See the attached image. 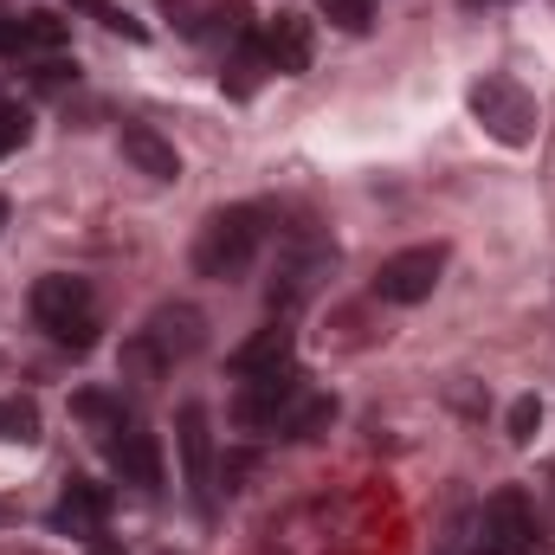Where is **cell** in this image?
I'll return each instance as SVG.
<instances>
[{"mask_svg":"<svg viewBox=\"0 0 555 555\" xmlns=\"http://www.w3.org/2000/svg\"><path fill=\"white\" fill-rule=\"evenodd\" d=\"M266 246V207H220L207 214V227L194 233V272L201 278H240Z\"/></svg>","mask_w":555,"mask_h":555,"instance_id":"6da1fadb","label":"cell"},{"mask_svg":"<svg viewBox=\"0 0 555 555\" xmlns=\"http://www.w3.org/2000/svg\"><path fill=\"white\" fill-rule=\"evenodd\" d=\"M33 317H39V330L59 343V349H72V356H85L91 343H98V297H91V284L72 272H46L33 284Z\"/></svg>","mask_w":555,"mask_h":555,"instance_id":"7a4b0ae2","label":"cell"},{"mask_svg":"<svg viewBox=\"0 0 555 555\" xmlns=\"http://www.w3.org/2000/svg\"><path fill=\"white\" fill-rule=\"evenodd\" d=\"M465 104H472V117H478V130L491 142H504V149H530L537 142V98L517 85V78H504V72H485L472 91H465Z\"/></svg>","mask_w":555,"mask_h":555,"instance_id":"3957f363","label":"cell"},{"mask_svg":"<svg viewBox=\"0 0 555 555\" xmlns=\"http://www.w3.org/2000/svg\"><path fill=\"white\" fill-rule=\"evenodd\" d=\"M336 278V246L323 240V233H297L284 253H278L272 266V284H266V304H272V317H291V310H304L323 284Z\"/></svg>","mask_w":555,"mask_h":555,"instance_id":"277c9868","label":"cell"},{"mask_svg":"<svg viewBox=\"0 0 555 555\" xmlns=\"http://www.w3.org/2000/svg\"><path fill=\"white\" fill-rule=\"evenodd\" d=\"M478 530H485V555H550V537L537 524V504L517 485H504V491L485 498Z\"/></svg>","mask_w":555,"mask_h":555,"instance_id":"5b68a950","label":"cell"},{"mask_svg":"<svg viewBox=\"0 0 555 555\" xmlns=\"http://www.w3.org/2000/svg\"><path fill=\"white\" fill-rule=\"evenodd\" d=\"M304 395H310V388H304L297 369L259 375V382H246V388L233 395V426H240V433H278V439H284V426L297 420Z\"/></svg>","mask_w":555,"mask_h":555,"instance_id":"8992f818","label":"cell"},{"mask_svg":"<svg viewBox=\"0 0 555 555\" xmlns=\"http://www.w3.org/2000/svg\"><path fill=\"white\" fill-rule=\"evenodd\" d=\"M336 524H343V504H297V511H284L266 524V555H330L336 550Z\"/></svg>","mask_w":555,"mask_h":555,"instance_id":"52a82bcc","label":"cell"},{"mask_svg":"<svg viewBox=\"0 0 555 555\" xmlns=\"http://www.w3.org/2000/svg\"><path fill=\"white\" fill-rule=\"evenodd\" d=\"M175 446H181V485H188L194 511H214V433H207V408L201 401H181Z\"/></svg>","mask_w":555,"mask_h":555,"instance_id":"ba28073f","label":"cell"},{"mask_svg":"<svg viewBox=\"0 0 555 555\" xmlns=\"http://www.w3.org/2000/svg\"><path fill=\"white\" fill-rule=\"evenodd\" d=\"M439 272H446V246H408L375 272V297L382 304H426L439 291Z\"/></svg>","mask_w":555,"mask_h":555,"instance_id":"9c48e42d","label":"cell"},{"mask_svg":"<svg viewBox=\"0 0 555 555\" xmlns=\"http://www.w3.org/2000/svg\"><path fill=\"white\" fill-rule=\"evenodd\" d=\"M137 336L155 349L162 369H175V362H188V356L207 343V317H201L194 304H162V310H149V323H142Z\"/></svg>","mask_w":555,"mask_h":555,"instance_id":"30bf717a","label":"cell"},{"mask_svg":"<svg viewBox=\"0 0 555 555\" xmlns=\"http://www.w3.org/2000/svg\"><path fill=\"white\" fill-rule=\"evenodd\" d=\"M111 465H117L124 485H137V491H162V439H155L142 420H124V426L111 433Z\"/></svg>","mask_w":555,"mask_h":555,"instance_id":"8fae6325","label":"cell"},{"mask_svg":"<svg viewBox=\"0 0 555 555\" xmlns=\"http://www.w3.org/2000/svg\"><path fill=\"white\" fill-rule=\"evenodd\" d=\"M259 39H266V65H272L278 78H304L310 59H317V33H310L304 13H272Z\"/></svg>","mask_w":555,"mask_h":555,"instance_id":"7c38bea8","label":"cell"},{"mask_svg":"<svg viewBox=\"0 0 555 555\" xmlns=\"http://www.w3.org/2000/svg\"><path fill=\"white\" fill-rule=\"evenodd\" d=\"M104 517H111V491L91 478H65V498L52 504V530L91 543V537H104Z\"/></svg>","mask_w":555,"mask_h":555,"instance_id":"4fadbf2b","label":"cell"},{"mask_svg":"<svg viewBox=\"0 0 555 555\" xmlns=\"http://www.w3.org/2000/svg\"><path fill=\"white\" fill-rule=\"evenodd\" d=\"M291 356H297V330L278 317V323L253 330V336L233 349V375H240V382H259V375H278V369H291Z\"/></svg>","mask_w":555,"mask_h":555,"instance_id":"5bb4252c","label":"cell"},{"mask_svg":"<svg viewBox=\"0 0 555 555\" xmlns=\"http://www.w3.org/2000/svg\"><path fill=\"white\" fill-rule=\"evenodd\" d=\"M59 46H65L59 13H7L0 20V59H33V52H59Z\"/></svg>","mask_w":555,"mask_h":555,"instance_id":"9a60e30c","label":"cell"},{"mask_svg":"<svg viewBox=\"0 0 555 555\" xmlns=\"http://www.w3.org/2000/svg\"><path fill=\"white\" fill-rule=\"evenodd\" d=\"M124 155H130V168L149 175V181H181L175 142L162 137V130H149V124H124Z\"/></svg>","mask_w":555,"mask_h":555,"instance_id":"2e32d148","label":"cell"},{"mask_svg":"<svg viewBox=\"0 0 555 555\" xmlns=\"http://www.w3.org/2000/svg\"><path fill=\"white\" fill-rule=\"evenodd\" d=\"M266 72H272V65H266V39L240 26V33H233V52H227V72H220V85H227V98H253Z\"/></svg>","mask_w":555,"mask_h":555,"instance_id":"e0dca14e","label":"cell"},{"mask_svg":"<svg viewBox=\"0 0 555 555\" xmlns=\"http://www.w3.org/2000/svg\"><path fill=\"white\" fill-rule=\"evenodd\" d=\"M433 555H485V530H478V511H459L446 530H439V543Z\"/></svg>","mask_w":555,"mask_h":555,"instance_id":"ac0fdd59","label":"cell"},{"mask_svg":"<svg viewBox=\"0 0 555 555\" xmlns=\"http://www.w3.org/2000/svg\"><path fill=\"white\" fill-rule=\"evenodd\" d=\"M72 414L85 420V426H98V433L111 439V433L124 426V401H111V395H98V388H85V395L72 401Z\"/></svg>","mask_w":555,"mask_h":555,"instance_id":"d6986e66","label":"cell"},{"mask_svg":"<svg viewBox=\"0 0 555 555\" xmlns=\"http://www.w3.org/2000/svg\"><path fill=\"white\" fill-rule=\"evenodd\" d=\"M72 13H85V20H98L104 33H124V39H149V26L130 20L124 7H111V0H72Z\"/></svg>","mask_w":555,"mask_h":555,"instance_id":"ffe728a7","label":"cell"},{"mask_svg":"<svg viewBox=\"0 0 555 555\" xmlns=\"http://www.w3.org/2000/svg\"><path fill=\"white\" fill-rule=\"evenodd\" d=\"M0 439L33 446V439H39V408H33V401H0Z\"/></svg>","mask_w":555,"mask_h":555,"instance_id":"44dd1931","label":"cell"},{"mask_svg":"<svg viewBox=\"0 0 555 555\" xmlns=\"http://www.w3.org/2000/svg\"><path fill=\"white\" fill-rule=\"evenodd\" d=\"M317 13L343 33H369L375 26V0H317Z\"/></svg>","mask_w":555,"mask_h":555,"instance_id":"7402d4cb","label":"cell"},{"mask_svg":"<svg viewBox=\"0 0 555 555\" xmlns=\"http://www.w3.org/2000/svg\"><path fill=\"white\" fill-rule=\"evenodd\" d=\"M504 426H511V439H517V446H530V439H537V426H543V401H537V395H517V401H511V414H504Z\"/></svg>","mask_w":555,"mask_h":555,"instance_id":"603a6c76","label":"cell"},{"mask_svg":"<svg viewBox=\"0 0 555 555\" xmlns=\"http://www.w3.org/2000/svg\"><path fill=\"white\" fill-rule=\"evenodd\" d=\"M26 137H33V117H26L20 104H0V162H7L13 149H26Z\"/></svg>","mask_w":555,"mask_h":555,"instance_id":"cb8c5ba5","label":"cell"},{"mask_svg":"<svg viewBox=\"0 0 555 555\" xmlns=\"http://www.w3.org/2000/svg\"><path fill=\"white\" fill-rule=\"evenodd\" d=\"M85 555H124V550H117L111 537H91V543H85Z\"/></svg>","mask_w":555,"mask_h":555,"instance_id":"d4e9b609","label":"cell"},{"mask_svg":"<svg viewBox=\"0 0 555 555\" xmlns=\"http://www.w3.org/2000/svg\"><path fill=\"white\" fill-rule=\"evenodd\" d=\"M0 227H7V194H0Z\"/></svg>","mask_w":555,"mask_h":555,"instance_id":"484cf974","label":"cell"},{"mask_svg":"<svg viewBox=\"0 0 555 555\" xmlns=\"http://www.w3.org/2000/svg\"><path fill=\"white\" fill-rule=\"evenodd\" d=\"M465 7H485V0H465Z\"/></svg>","mask_w":555,"mask_h":555,"instance_id":"4316f807","label":"cell"}]
</instances>
